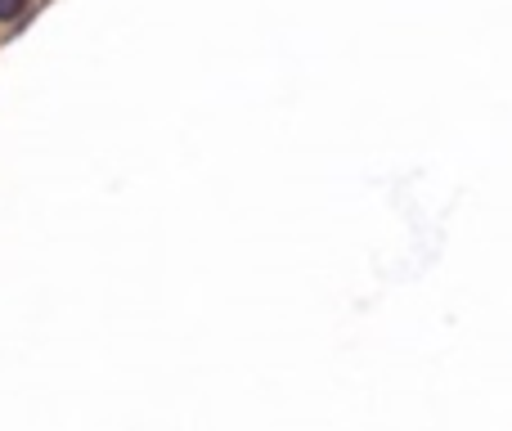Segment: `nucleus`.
<instances>
[{"mask_svg": "<svg viewBox=\"0 0 512 431\" xmlns=\"http://www.w3.org/2000/svg\"><path fill=\"white\" fill-rule=\"evenodd\" d=\"M27 9V0H0V18H18Z\"/></svg>", "mask_w": 512, "mask_h": 431, "instance_id": "nucleus-1", "label": "nucleus"}]
</instances>
